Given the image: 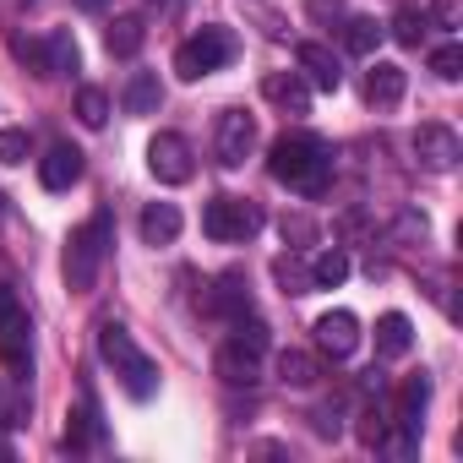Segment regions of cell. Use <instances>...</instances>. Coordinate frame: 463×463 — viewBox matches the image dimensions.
<instances>
[{
    "label": "cell",
    "mask_w": 463,
    "mask_h": 463,
    "mask_svg": "<svg viewBox=\"0 0 463 463\" xmlns=\"http://www.w3.org/2000/svg\"><path fill=\"white\" fill-rule=\"evenodd\" d=\"M279 382H284V387H317V382H322L317 354H306V349H284V354H279Z\"/></svg>",
    "instance_id": "603a6c76"
},
{
    "label": "cell",
    "mask_w": 463,
    "mask_h": 463,
    "mask_svg": "<svg viewBox=\"0 0 463 463\" xmlns=\"http://www.w3.org/2000/svg\"><path fill=\"white\" fill-rule=\"evenodd\" d=\"M349 279V257L333 246V251H322L317 262H311V289H338Z\"/></svg>",
    "instance_id": "cb8c5ba5"
},
{
    "label": "cell",
    "mask_w": 463,
    "mask_h": 463,
    "mask_svg": "<svg viewBox=\"0 0 463 463\" xmlns=\"http://www.w3.org/2000/svg\"><path fill=\"white\" fill-rule=\"evenodd\" d=\"M268 175L300 196H322L327 180H333V147L311 131H284L273 147H268Z\"/></svg>",
    "instance_id": "6da1fadb"
},
{
    "label": "cell",
    "mask_w": 463,
    "mask_h": 463,
    "mask_svg": "<svg viewBox=\"0 0 463 463\" xmlns=\"http://www.w3.org/2000/svg\"><path fill=\"white\" fill-rule=\"evenodd\" d=\"M28 425V392L12 376V387H0V430H23Z\"/></svg>",
    "instance_id": "d4e9b609"
},
{
    "label": "cell",
    "mask_w": 463,
    "mask_h": 463,
    "mask_svg": "<svg viewBox=\"0 0 463 463\" xmlns=\"http://www.w3.org/2000/svg\"><path fill=\"white\" fill-rule=\"evenodd\" d=\"M403 88H409V71L398 61H376L365 71V104L371 109H398L403 104Z\"/></svg>",
    "instance_id": "9a60e30c"
},
{
    "label": "cell",
    "mask_w": 463,
    "mask_h": 463,
    "mask_svg": "<svg viewBox=\"0 0 463 463\" xmlns=\"http://www.w3.org/2000/svg\"><path fill=\"white\" fill-rule=\"evenodd\" d=\"M99 354H104V365L120 376V387H126V398H137V403H147L153 392H158V365L137 349V338L120 327V322H104L99 327Z\"/></svg>",
    "instance_id": "3957f363"
},
{
    "label": "cell",
    "mask_w": 463,
    "mask_h": 463,
    "mask_svg": "<svg viewBox=\"0 0 463 463\" xmlns=\"http://www.w3.org/2000/svg\"><path fill=\"white\" fill-rule=\"evenodd\" d=\"M430 71H436L441 82H458V77H463V44H441V50H430Z\"/></svg>",
    "instance_id": "4dcf8cb0"
},
{
    "label": "cell",
    "mask_w": 463,
    "mask_h": 463,
    "mask_svg": "<svg viewBox=\"0 0 463 463\" xmlns=\"http://www.w3.org/2000/svg\"><path fill=\"white\" fill-rule=\"evenodd\" d=\"M295 66H300V77H306L317 93H338V88H344V66H338V55H333L327 44H300V50H295Z\"/></svg>",
    "instance_id": "4fadbf2b"
},
{
    "label": "cell",
    "mask_w": 463,
    "mask_h": 463,
    "mask_svg": "<svg viewBox=\"0 0 463 463\" xmlns=\"http://www.w3.org/2000/svg\"><path fill=\"white\" fill-rule=\"evenodd\" d=\"M202 306H207L213 317H229V322H235V317H251V284H246L241 273H223Z\"/></svg>",
    "instance_id": "2e32d148"
},
{
    "label": "cell",
    "mask_w": 463,
    "mask_h": 463,
    "mask_svg": "<svg viewBox=\"0 0 463 463\" xmlns=\"http://www.w3.org/2000/svg\"><path fill=\"white\" fill-rule=\"evenodd\" d=\"M0 360H6V371L17 382L33 376V322H28V311L17 306L12 289H0Z\"/></svg>",
    "instance_id": "52a82bcc"
},
{
    "label": "cell",
    "mask_w": 463,
    "mask_h": 463,
    "mask_svg": "<svg viewBox=\"0 0 463 463\" xmlns=\"http://www.w3.org/2000/svg\"><path fill=\"white\" fill-rule=\"evenodd\" d=\"M28 126H0V164H23L28 158Z\"/></svg>",
    "instance_id": "f546056e"
},
{
    "label": "cell",
    "mask_w": 463,
    "mask_h": 463,
    "mask_svg": "<svg viewBox=\"0 0 463 463\" xmlns=\"http://www.w3.org/2000/svg\"><path fill=\"white\" fill-rule=\"evenodd\" d=\"M262 354H268V327L235 317V333L218 344L213 371H218L229 387H257V382H262Z\"/></svg>",
    "instance_id": "277c9868"
},
{
    "label": "cell",
    "mask_w": 463,
    "mask_h": 463,
    "mask_svg": "<svg viewBox=\"0 0 463 463\" xmlns=\"http://www.w3.org/2000/svg\"><path fill=\"white\" fill-rule=\"evenodd\" d=\"M28 6H33V0H28Z\"/></svg>",
    "instance_id": "e575fe53"
},
{
    "label": "cell",
    "mask_w": 463,
    "mask_h": 463,
    "mask_svg": "<svg viewBox=\"0 0 463 463\" xmlns=\"http://www.w3.org/2000/svg\"><path fill=\"white\" fill-rule=\"evenodd\" d=\"M436 12H441L447 28H458V0H436Z\"/></svg>",
    "instance_id": "d6a6232c"
},
{
    "label": "cell",
    "mask_w": 463,
    "mask_h": 463,
    "mask_svg": "<svg viewBox=\"0 0 463 463\" xmlns=\"http://www.w3.org/2000/svg\"><path fill=\"white\" fill-rule=\"evenodd\" d=\"M142 44H147V23H142L137 12L115 17V23H109V33H104V50H109L115 61H131V55H137Z\"/></svg>",
    "instance_id": "d6986e66"
},
{
    "label": "cell",
    "mask_w": 463,
    "mask_h": 463,
    "mask_svg": "<svg viewBox=\"0 0 463 463\" xmlns=\"http://www.w3.org/2000/svg\"><path fill=\"white\" fill-rule=\"evenodd\" d=\"M262 223H268V213L251 196H213L202 207V235L218 246H241V241L262 235Z\"/></svg>",
    "instance_id": "5b68a950"
},
{
    "label": "cell",
    "mask_w": 463,
    "mask_h": 463,
    "mask_svg": "<svg viewBox=\"0 0 463 463\" xmlns=\"http://www.w3.org/2000/svg\"><path fill=\"white\" fill-rule=\"evenodd\" d=\"M137 229H142V241H147V246H175V241H180V229H185V218H180L175 202H147Z\"/></svg>",
    "instance_id": "e0dca14e"
},
{
    "label": "cell",
    "mask_w": 463,
    "mask_h": 463,
    "mask_svg": "<svg viewBox=\"0 0 463 463\" xmlns=\"http://www.w3.org/2000/svg\"><path fill=\"white\" fill-rule=\"evenodd\" d=\"M99 441H104V425H99V409H93V398H88V403H77V409L66 414V447L82 452V447H99Z\"/></svg>",
    "instance_id": "ffe728a7"
},
{
    "label": "cell",
    "mask_w": 463,
    "mask_h": 463,
    "mask_svg": "<svg viewBox=\"0 0 463 463\" xmlns=\"http://www.w3.org/2000/svg\"><path fill=\"white\" fill-rule=\"evenodd\" d=\"M414 349V322L403 317V311H387L382 322H376V354L382 360H403Z\"/></svg>",
    "instance_id": "ac0fdd59"
},
{
    "label": "cell",
    "mask_w": 463,
    "mask_h": 463,
    "mask_svg": "<svg viewBox=\"0 0 463 463\" xmlns=\"http://www.w3.org/2000/svg\"><path fill=\"white\" fill-rule=\"evenodd\" d=\"M229 61H235V33H229V28H202V33H191V39L175 50V71H180L185 82H202V77L223 71Z\"/></svg>",
    "instance_id": "8992f818"
},
{
    "label": "cell",
    "mask_w": 463,
    "mask_h": 463,
    "mask_svg": "<svg viewBox=\"0 0 463 463\" xmlns=\"http://www.w3.org/2000/svg\"><path fill=\"white\" fill-rule=\"evenodd\" d=\"M425 23H430V12H420V6H398V12H392V39H398L403 50H414V44L425 39Z\"/></svg>",
    "instance_id": "484cf974"
},
{
    "label": "cell",
    "mask_w": 463,
    "mask_h": 463,
    "mask_svg": "<svg viewBox=\"0 0 463 463\" xmlns=\"http://www.w3.org/2000/svg\"><path fill=\"white\" fill-rule=\"evenodd\" d=\"M414 158H420L430 175H447V169H458V158H463V142H458V131H452V126H441V120H425V126L414 131Z\"/></svg>",
    "instance_id": "30bf717a"
},
{
    "label": "cell",
    "mask_w": 463,
    "mask_h": 463,
    "mask_svg": "<svg viewBox=\"0 0 463 463\" xmlns=\"http://www.w3.org/2000/svg\"><path fill=\"white\" fill-rule=\"evenodd\" d=\"M251 147H257V115L223 109V115H218V137H213L218 164H223V169H241V164L251 158Z\"/></svg>",
    "instance_id": "9c48e42d"
},
{
    "label": "cell",
    "mask_w": 463,
    "mask_h": 463,
    "mask_svg": "<svg viewBox=\"0 0 463 463\" xmlns=\"http://www.w3.org/2000/svg\"><path fill=\"white\" fill-rule=\"evenodd\" d=\"M109 246H115V218L109 207H99L82 229H71V241H66V289L71 295H88L109 262Z\"/></svg>",
    "instance_id": "7a4b0ae2"
},
{
    "label": "cell",
    "mask_w": 463,
    "mask_h": 463,
    "mask_svg": "<svg viewBox=\"0 0 463 463\" xmlns=\"http://www.w3.org/2000/svg\"><path fill=\"white\" fill-rule=\"evenodd\" d=\"M77 120L99 131V126L109 120V93H104V88H82V93H77Z\"/></svg>",
    "instance_id": "f1b7e54d"
},
{
    "label": "cell",
    "mask_w": 463,
    "mask_h": 463,
    "mask_svg": "<svg viewBox=\"0 0 463 463\" xmlns=\"http://www.w3.org/2000/svg\"><path fill=\"white\" fill-rule=\"evenodd\" d=\"M279 279H284V295H311V273H300L289 257H279V268H273Z\"/></svg>",
    "instance_id": "1f68e13d"
},
{
    "label": "cell",
    "mask_w": 463,
    "mask_h": 463,
    "mask_svg": "<svg viewBox=\"0 0 463 463\" xmlns=\"http://www.w3.org/2000/svg\"><path fill=\"white\" fill-rule=\"evenodd\" d=\"M77 6H82V12H104V6H109V0H77Z\"/></svg>",
    "instance_id": "836d02e7"
},
{
    "label": "cell",
    "mask_w": 463,
    "mask_h": 463,
    "mask_svg": "<svg viewBox=\"0 0 463 463\" xmlns=\"http://www.w3.org/2000/svg\"><path fill=\"white\" fill-rule=\"evenodd\" d=\"M262 99L284 115H311V82L300 71H268L262 77Z\"/></svg>",
    "instance_id": "5bb4252c"
},
{
    "label": "cell",
    "mask_w": 463,
    "mask_h": 463,
    "mask_svg": "<svg viewBox=\"0 0 463 463\" xmlns=\"http://www.w3.org/2000/svg\"><path fill=\"white\" fill-rule=\"evenodd\" d=\"M147 169H153V180H158V185H185V180L196 175L191 142H185L180 131H158V137L147 142Z\"/></svg>",
    "instance_id": "ba28073f"
},
{
    "label": "cell",
    "mask_w": 463,
    "mask_h": 463,
    "mask_svg": "<svg viewBox=\"0 0 463 463\" xmlns=\"http://www.w3.org/2000/svg\"><path fill=\"white\" fill-rule=\"evenodd\" d=\"M158 99H164V88H158V71H137V77L126 82V93H120L126 115H153V109H158Z\"/></svg>",
    "instance_id": "7402d4cb"
},
{
    "label": "cell",
    "mask_w": 463,
    "mask_h": 463,
    "mask_svg": "<svg viewBox=\"0 0 463 463\" xmlns=\"http://www.w3.org/2000/svg\"><path fill=\"white\" fill-rule=\"evenodd\" d=\"M425 403H430V376L420 371V376H409V382H403V392H398V409H392V414H398V420H420V414H425Z\"/></svg>",
    "instance_id": "4316f807"
},
{
    "label": "cell",
    "mask_w": 463,
    "mask_h": 463,
    "mask_svg": "<svg viewBox=\"0 0 463 463\" xmlns=\"http://www.w3.org/2000/svg\"><path fill=\"white\" fill-rule=\"evenodd\" d=\"M82 66V55H77V39L61 28V33H50L44 39V77H71Z\"/></svg>",
    "instance_id": "44dd1931"
},
{
    "label": "cell",
    "mask_w": 463,
    "mask_h": 463,
    "mask_svg": "<svg viewBox=\"0 0 463 463\" xmlns=\"http://www.w3.org/2000/svg\"><path fill=\"white\" fill-rule=\"evenodd\" d=\"M82 169H88L82 147H71V142H55V147L39 158V185H44V191H71V185L82 180Z\"/></svg>",
    "instance_id": "7c38bea8"
},
{
    "label": "cell",
    "mask_w": 463,
    "mask_h": 463,
    "mask_svg": "<svg viewBox=\"0 0 463 463\" xmlns=\"http://www.w3.org/2000/svg\"><path fill=\"white\" fill-rule=\"evenodd\" d=\"M311 333H317V349L333 360H349L360 349V317L354 311H327V317H317Z\"/></svg>",
    "instance_id": "8fae6325"
},
{
    "label": "cell",
    "mask_w": 463,
    "mask_h": 463,
    "mask_svg": "<svg viewBox=\"0 0 463 463\" xmlns=\"http://www.w3.org/2000/svg\"><path fill=\"white\" fill-rule=\"evenodd\" d=\"M344 44H349V55H371V50L382 44L376 17H349V23H344Z\"/></svg>",
    "instance_id": "83f0119b"
}]
</instances>
